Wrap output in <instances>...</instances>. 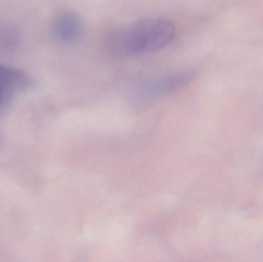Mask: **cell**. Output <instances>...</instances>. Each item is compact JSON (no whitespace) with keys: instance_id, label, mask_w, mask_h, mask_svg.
Segmentation results:
<instances>
[{"instance_id":"1","label":"cell","mask_w":263,"mask_h":262,"mask_svg":"<svg viewBox=\"0 0 263 262\" xmlns=\"http://www.w3.org/2000/svg\"><path fill=\"white\" fill-rule=\"evenodd\" d=\"M175 35V27L170 20L159 17L136 21L120 35L119 49L129 55L156 52L168 46Z\"/></svg>"},{"instance_id":"4","label":"cell","mask_w":263,"mask_h":262,"mask_svg":"<svg viewBox=\"0 0 263 262\" xmlns=\"http://www.w3.org/2000/svg\"><path fill=\"white\" fill-rule=\"evenodd\" d=\"M81 18L75 12H60L52 20V32L55 39L63 43L76 41L82 32Z\"/></svg>"},{"instance_id":"2","label":"cell","mask_w":263,"mask_h":262,"mask_svg":"<svg viewBox=\"0 0 263 262\" xmlns=\"http://www.w3.org/2000/svg\"><path fill=\"white\" fill-rule=\"evenodd\" d=\"M32 86L30 76L24 71L0 64V118Z\"/></svg>"},{"instance_id":"3","label":"cell","mask_w":263,"mask_h":262,"mask_svg":"<svg viewBox=\"0 0 263 262\" xmlns=\"http://www.w3.org/2000/svg\"><path fill=\"white\" fill-rule=\"evenodd\" d=\"M193 75V71L179 70L156 77L142 86L141 97L144 99H153L171 93L191 81Z\"/></svg>"}]
</instances>
